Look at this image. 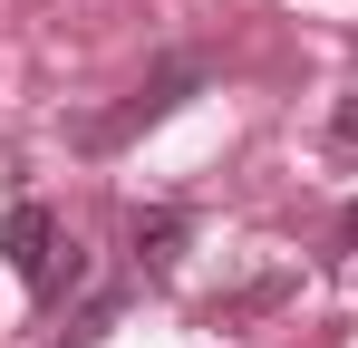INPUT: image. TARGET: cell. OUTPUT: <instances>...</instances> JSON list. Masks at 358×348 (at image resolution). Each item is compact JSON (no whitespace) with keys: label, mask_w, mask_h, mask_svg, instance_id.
I'll return each instance as SVG.
<instances>
[{"label":"cell","mask_w":358,"mask_h":348,"mask_svg":"<svg viewBox=\"0 0 358 348\" xmlns=\"http://www.w3.org/2000/svg\"><path fill=\"white\" fill-rule=\"evenodd\" d=\"M203 78H213L203 58H165V68H155V78H145V87H136V97H126L117 116H78V145H87V155H107V145H126V136H145V126H165V116H175L184 97L203 87Z\"/></svg>","instance_id":"6da1fadb"},{"label":"cell","mask_w":358,"mask_h":348,"mask_svg":"<svg viewBox=\"0 0 358 348\" xmlns=\"http://www.w3.org/2000/svg\"><path fill=\"white\" fill-rule=\"evenodd\" d=\"M0 252H10V271L39 290L49 271H59V252H68V232H59V213L29 194V203H10V223H0Z\"/></svg>","instance_id":"7a4b0ae2"},{"label":"cell","mask_w":358,"mask_h":348,"mask_svg":"<svg viewBox=\"0 0 358 348\" xmlns=\"http://www.w3.org/2000/svg\"><path fill=\"white\" fill-rule=\"evenodd\" d=\"M184 213L175 203H155V213H136V223H126V242H136V271H175V252H184Z\"/></svg>","instance_id":"3957f363"},{"label":"cell","mask_w":358,"mask_h":348,"mask_svg":"<svg viewBox=\"0 0 358 348\" xmlns=\"http://www.w3.org/2000/svg\"><path fill=\"white\" fill-rule=\"evenodd\" d=\"M117 310H126V290H97V300H87V310H78V319H68V329H59V339H68V348L107 339V329H117Z\"/></svg>","instance_id":"277c9868"},{"label":"cell","mask_w":358,"mask_h":348,"mask_svg":"<svg viewBox=\"0 0 358 348\" xmlns=\"http://www.w3.org/2000/svg\"><path fill=\"white\" fill-rule=\"evenodd\" d=\"M329 136H339V145H358V97H349L339 116H329Z\"/></svg>","instance_id":"5b68a950"},{"label":"cell","mask_w":358,"mask_h":348,"mask_svg":"<svg viewBox=\"0 0 358 348\" xmlns=\"http://www.w3.org/2000/svg\"><path fill=\"white\" fill-rule=\"evenodd\" d=\"M339 242H349V252H358V203H349V213H339Z\"/></svg>","instance_id":"8992f818"}]
</instances>
